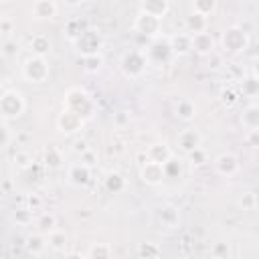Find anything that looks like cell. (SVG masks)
<instances>
[{"label":"cell","instance_id":"19","mask_svg":"<svg viewBox=\"0 0 259 259\" xmlns=\"http://www.w3.org/2000/svg\"><path fill=\"white\" fill-rule=\"evenodd\" d=\"M45 239H47V247H49L51 251H55V253H65L67 247H69V237H67V233H65L63 229H59V227H55L53 231H49V233L45 235Z\"/></svg>","mask_w":259,"mask_h":259},{"label":"cell","instance_id":"17","mask_svg":"<svg viewBox=\"0 0 259 259\" xmlns=\"http://www.w3.org/2000/svg\"><path fill=\"white\" fill-rule=\"evenodd\" d=\"M168 42H170L172 57H186V55L192 51L190 32H176V34L168 36Z\"/></svg>","mask_w":259,"mask_h":259},{"label":"cell","instance_id":"52","mask_svg":"<svg viewBox=\"0 0 259 259\" xmlns=\"http://www.w3.org/2000/svg\"><path fill=\"white\" fill-rule=\"evenodd\" d=\"M65 4H69V6H81L83 0H65Z\"/></svg>","mask_w":259,"mask_h":259},{"label":"cell","instance_id":"13","mask_svg":"<svg viewBox=\"0 0 259 259\" xmlns=\"http://www.w3.org/2000/svg\"><path fill=\"white\" fill-rule=\"evenodd\" d=\"M140 180L146 184V186H160L166 176H164V168L162 164L158 162H152V160H146L140 168Z\"/></svg>","mask_w":259,"mask_h":259},{"label":"cell","instance_id":"46","mask_svg":"<svg viewBox=\"0 0 259 259\" xmlns=\"http://www.w3.org/2000/svg\"><path fill=\"white\" fill-rule=\"evenodd\" d=\"M26 206H28L32 212H36V210L42 208V198H40L38 194H28V196H26Z\"/></svg>","mask_w":259,"mask_h":259},{"label":"cell","instance_id":"8","mask_svg":"<svg viewBox=\"0 0 259 259\" xmlns=\"http://www.w3.org/2000/svg\"><path fill=\"white\" fill-rule=\"evenodd\" d=\"M75 47L79 51L81 57L85 55H95V53H101L103 49V38L99 32L91 30V28H85L77 38H75Z\"/></svg>","mask_w":259,"mask_h":259},{"label":"cell","instance_id":"34","mask_svg":"<svg viewBox=\"0 0 259 259\" xmlns=\"http://www.w3.org/2000/svg\"><path fill=\"white\" fill-rule=\"evenodd\" d=\"M239 206L245 212H255L257 210V194H255V190H245L239 196Z\"/></svg>","mask_w":259,"mask_h":259},{"label":"cell","instance_id":"36","mask_svg":"<svg viewBox=\"0 0 259 259\" xmlns=\"http://www.w3.org/2000/svg\"><path fill=\"white\" fill-rule=\"evenodd\" d=\"M20 53V47H18V42L14 40V38H4L2 42H0V57H4V59H14L16 55Z\"/></svg>","mask_w":259,"mask_h":259},{"label":"cell","instance_id":"50","mask_svg":"<svg viewBox=\"0 0 259 259\" xmlns=\"http://www.w3.org/2000/svg\"><path fill=\"white\" fill-rule=\"evenodd\" d=\"M221 65H223V57L217 55V51L210 53V55H208V67H210V69H219Z\"/></svg>","mask_w":259,"mask_h":259},{"label":"cell","instance_id":"49","mask_svg":"<svg viewBox=\"0 0 259 259\" xmlns=\"http://www.w3.org/2000/svg\"><path fill=\"white\" fill-rule=\"evenodd\" d=\"M81 162H83V164H87V166L91 168V166L97 162V154H95V152L89 148V150H85V152L81 154Z\"/></svg>","mask_w":259,"mask_h":259},{"label":"cell","instance_id":"47","mask_svg":"<svg viewBox=\"0 0 259 259\" xmlns=\"http://www.w3.org/2000/svg\"><path fill=\"white\" fill-rule=\"evenodd\" d=\"M227 69H229V75H231V79H233V81H241V79L245 77V69H241L237 63L227 65Z\"/></svg>","mask_w":259,"mask_h":259},{"label":"cell","instance_id":"23","mask_svg":"<svg viewBox=\"0 0 259 259\" xmlns=\"http://www.w3.org/2000/svg\"><path fill=\"white\" fill-rule=\"evenodd\" d=\"M241 123L243 127L249 132V130H257L259 127V105L255 101L247 103L241 111Z\"/></svg>","mask_w":259,"mask_h":259},{"label":"cell","instance_id":"20","mask_svg":"<svg viewBox=\"0 0 259 259\" xmlns=\"http://www.w3.org/2000/svg\"><path fill=\"white\" fill-rule=\"evenodd\" d=\"M172 154L174 152L166 142H154L146 148V160H152V162H158V164H164Z\"/></svg>","mask_w":259,"mask_h":259},{"label":"cell","instance_id":"24","mask_svg":"<svg viewBox=\"0 0 259 259\" xmlns=\"http://www.w3.org/2000/svg\"><path fill=\"white\" fill-rule=\"evenodd\" d=\"M53 49V42L47 34H34L30 40H28V51L30 55H38V57H47Z\"/></svg>","mask_w":259,"mask_h":259},{"label":"cell","instance_id":"14","mask_svg":"<svg viewBox=\"0 0 259 259\" xmlns=\"http://www.w3.org/2000/svg\"><path fill=\"white\" fill-rule=\"evenodd\" d=\"M67 182L73 188H85L91 182V168L87 164H83V162L71 164L69 170H67Z\"/></svg>","mask_w":259,"mask_h":259},{"label":"cell","instance_id":"16","mask_svg":"<svg viewBox=\"0 0 259 259\" xmlns=\"http://www.w3.org/2000/svg\"><path fill=\"white\" fill-rule=\"evenodd\" d=\"M57 12H59L57 0H34L32 8H30V14L36 20H53L57 16Z\"/></svg>","mask_w":259,"mask_h":259},{"label":"cell","instance_id":"43","mask_svg":"<svg viewBox=\"0 0 259 259\" xmlns=\"http://www.w3.org/2000/svg\"><path fill=\"white\" fill-rule=\"evenodd\" d=\"M186 156H188V162H190L192 166H200V164L206 162V154H204L202 148H196V150H192V152L186 154Z\"/></svg>","mask_w":259,"mask_h":259},{"label":"cell","instance_id":"7","mask_svg":"<svg viewBox=\"0 0 259 259\" xmlns=\"http://www.w3.org/2000/svg\"><path fill=\"white\" fill-rule=\"evenodd\" d=\"M134 30L138 34H142V36L156 38L162 32V20L156 18V16H152V14H146V12H140L138 10V14L134 18Z\"/></svg>","mask_w":259,"mask_h":259},{"label":"cell","instance_id":"38","mask_svg":"<svg viewBox=\"0 0 259 259\" xmlns=\"http://www.w3.org/2000/svg\"><path fill=\"white\" fill-rule=\"evenodd\" d=\"M12 162H14V166H16V168L26 170V168H30V166H32V156H30L26 150H18V152L12 156Z\"/></svg>","mask_w":259,"mask_h":259},{"label":"cell","instance_id":"11","mask_svg":"<svg viewBox=\"0 0 259 259\" xmlns=\"http://www.w3.org/2000/svg\"><path fill=\"white\" fill-rule=\"evenodd\" d=\"M214 170L223 178H233V176L239 174L241 162H239V158L233 152H223V154H219L214 158Z\"/></svg>","mask_w":259,"mask_h":259},{"label":"cell","instance_id":"41","mask_svg":"<svg viewBox=\"0 0 259 259\" xmlns=\"http://www.w3.org/2000/svg\"><path fill=\"white\" fill-rule=\"evenodd\" d=\"M210 255L212 257H217V259H227L229 255H231V249H229V243H214L212 247H210Z\"/></svg>","mask_w":259,"mask_h":259},{"label":"cell","instance_id":"26","mask_svg":"<svg viewBox=\"0 0 259 259\" xmlns=\"http://www.w3.org/2000/svg\"><path fill=\"white\" fill-rule=\"evenodd\" d=\"M204 30H208V16L192 10L186 16V32L196 34V32H204Z\"/></svg>","mask_w":259,"mask_h":259},{"label":"cell","instance_id":"53","mask_svg":"<svg viewBox=\"0 0 259 259\" xmlns=\"http://www.w3.org/2000/svg\"><path fill=\"white\" fill-rule=\"evenodd\" d=\"M0 2H2V0H0Z\"/></svg>","mask_w":259,"mask_h":259},{"label":"cell","instance_id":"33","mask_svg":"<svg viewBox=\"0 0 259 259\" xmlns=\"http://www.w3.org/2000/svg\"><path fill=\"white\" fill-rule=\"evenodd\" d=\"M162 168H164V176L166 178H178L180 174H182V164H180V158H176L174 154L162 164Z\"/></svg>","mask_w":259,"mask_h":259},{"label":"cell","instance_id":"29","mask_svg":"<svg viewBox=\"0 0 259 259\" xmlns=\"http://www.w3.org/2000/svg\"><path fill=\"white\" fill-rule=\"evenodd\" d=\"M113 255V249L109 243H91L89 249L83 253V257H89V259H107Z\"/></svg>","mask_w":259,"mask_h":259},{"label":"cell","instance_id":"35","mask_svg":"<svg viewBox=\"0 0 259 259\" xmlns=\"http://www.w3.org/2000/svg\"><path fill=\"white\" fill-rule=\"evenodd\" d=\"M138 257H146V259H154V257H160L162 255V249L156 245V243H150V241H146V243H140L138 245Z\"/></svg>","mask_w":259,"mask_h":259},{"label":"cell","instance_id":"6","mask_svg":"<svg viewBox=\"0 0 259 259\" xmlns=\"http://www.w3.org/2000/svg\"><path fill=\"white\" fill-rule=\"evenodd\" d=\"M55 125H57V130H59L61 134H65V136H75V134H79V132L85 127V119H83L79 113H75V111L63 107V111L57 115Z\"/></svg>","mask_w":259,"mask_h":259},{"label":"cell","instance_id":"25","mask_svg":"<svg viewBox=\"0 0 259 259\" xmlns=\"http://www.w3.org/2000/svg\"><path fill=\"white\" fill-rule=\"evenodd\" d=\"M125 186H127V180L119 172H107L105 178H103V188L109 194H119V192L125 190Z\"/></svg>","mask_w":259,"mask_h":259},{"label":"cell","instance_id":"44","mask_svg":"<svg viewBox=\"0 0 259 259\" xmlns=\"http://www.w3.org/2000/svg\"><path fill=\"white\" fill-rule=\"evenodd\" d=\"M10 140H12V132H10L8 123L0 121V148H6L10 144Z\"/></svg>","mask_w":259,"mask_h":259},{"label":"cell","instance_id":"39","mask_svg":"<svg viewBox=\"0 0 259 259\" xmlns=\"http://www.w3.org/2000/svg\"><path fill=\"white\" fill-rule=\"evenodd\" d=\"M14 223H16L18 227H28V225H32V210H30L28 206L18 208V210L14 212Z\"/></svg>","mask_w":259,"mask_h":259},{"label":"cell","instance_id":"4","mask_svg":"<svg viewBox=\"0 0 259 259\" xmlns=\"http://www.w3.org/2000/svg\"><path fill=\"white\" fill-rule=\"evenodd\" d=\"M148 65H150V61L146 57V51H138V49L125 51L119 59V69L125 79H140L146 73Z\"/></svg>","mask_w":259,"mask_h":259},{"label":"cell","instance_id":"28","mask_svg":"<svg viewBox=\"0 0 259 259\" xmlns=\"http://www.w3.org/2000/svg\"><path fill=\"white\" fill-rule=\"evenodd\" d=\"M57 214L55 212H51V210H45V212H40L36 219H34V227H36V231L38 233H42V235H47L49 231H53L55 227H57Z\"/></svg>","mask_w":259,"mask_h":259},{"label":"cell","instance_id":"9","mask_svg":"<svg viewBox=\"0 0 259 259\" xmlns=\"http://www.w3.org/2000/svg\"><path fill=\"white\" fill-rule=\"evenodd\" d=\"M154 217H156L158 225H160L162 229H166V231H174V229H178V225H180V210H178V206L172 204V202H166V204L158 206L156 212H154Z\"/></svg>","mask_w":259,"mask_h":259},{"label":"cell","instance_id":"2","mask_svg":"<svg viewBox=\"0 0 259 259\" xmlns=\"http://www.w3.org/2000/svg\"><path fill=\"white\" fill-rule=\"evenodd\" d=\"M63 105L75 113H79L83 119H89L93 117L95 113V103L91 99V95L87 91H83L81 87H69L65 91V99H63Z\"/></svg>","mask_w":259,"mask_h":259},{"label":"cell","instance_id":"45","mask_svg":"<svg viewBox=\"0 0 259 259\" xmlns=\"http://www.w3.org/2000/svg\"><path fill=\"white\" fill-rule=\"evenodd\" d=\"M71 150H73L77 156H81L85 150H89V142H87L85 138H77V140H73V144H71Z\"/></svg>","mask_w":259,"mask_h":259},{"label":"cell","instance_id":"12","mask_svg":"<svg viewBox=\"0 0 259 259\" xmlns=\"http://www.w3.org/2000/svg\"><path fill=\"white\" fill-rule=\"evenodd\" d=\"M146 57L150 63H168V59L172 57V51H170V42H168V36H156L152 38V45L146 49Z\"/></svg>","mask_w":259,"mask_h":259},{"label":"cell","instance_id":"37","mask_svg":"<svg viewBox=\"0 0 259 259\" xmlns=\"http://www.w3.org/2000/svg\"><path fill=\"white\" fill-rule=\"evenodd\" d=\"M192 10L210 16L217 10V0H192Z\"/></svg>","mask_w":259,"mask_h":259},{"label":"cell","instance_id":"51","mask_svg":"<svg viewBox=\"0 0 259 259\" xmlns=\"http://www.w3.org/2000/svg\"><path fill=\"white\" fill-rule=\"evenodd\" d=\"M247 142H249V146H251V148H255V146H257V130H249Z\"/></svg>","mask_w":259,"mask_h":259},{"label":"cell","instance_id":"1","mask_svg":"<svg viewBox=\"0 0 259 259\" xmlns=\"http://www.w3.org/2000/svg\"><path fill=\"white\" fill-rule=\"evenodd\" d=\"M24 109H26V99L20 89L8 87L0 93V117L4 121L18 119L24 113Z\"/></svg>","mask_w":259,"mask_h":259},{"label":"cell","instance_id":"32","mask_svg":"<svg viewBox=\"0 0 259 259\" xmlns=\"http://www.w3.org/2000/svg\"><path fill=\"white\" fill-rule=\"evenodd\" d=\"M83 69H85V73L97 75V73L103 69V55H101V53L85 55V57H83Z\"/></svg>","mask_w":259,"mask_h":259},{"label":"cell","instance_id":"48","mask_svg":"<svg viewBox=\"0 0 259 259\" xmlns=\"http://www.w3.org/2000/svg\"><path fill=\"white\" fill-rule=\"evenodd\" d=\"M130 119H132V117H130V113H127V111H117V113L113 115V121H115V125H117V127L127 125V123H130Z\"/></svg>","mask_w":259,"mask_h":259},{"label":"cell","instance_id":"27","mask_svg":"<svg viewBox=\"0 0 259 259\" xmlns=\"http://www.w3.org/2000/svg\"><path fill=\"white\" fill-rule=\"evenodd\" d=\"M239 85H241V93H243L245 97H249L251 101L259 95V79H257V75H255V73L245 75V77L239 81Z\"/></svg>","mask_w":259,"mask_h":259},{"label":"cell","instance_id":"18","mask_svg":"<svg viewBox=\"0 0 259 259\" xmlns=\"http://www.w3.org/2000/svg\"><path fill=\"white\" fill-rule=\"evenodd\" d=\"M138 8L140 12H146V14H152L164 20V16L170 12V0H140Z\"/></svg>","mask_w":259,"mask_h":259},{"label":"cell","instance_id":"31","mask_svg":"<svg viewBox=\"0 0 259 259\" xmlns=\"http://www.w3.org/2000/svg\"><path fill=\"white\" fill-rule=\"evenodd\" d=\"M87 28V24H85V20H81V18H71V20H67V24H65V36L71 40V42H75V38L83 32Z\"/></svg>","mask_w":259,"mask_h":259},{"label":"cell","instance_id":"15","mask_svg":"<svg viewBox=\"0 0 259 259\" xmlns=\"http://www.w3.org/2000/svg\"><path fill=\"white\" fill-rule=\"evenodd\" d=\"M190 42H192V51L200 57H208L210 53H214V47H217V40L208 30L190 34Z\"/></svg>","mask_w":259,"mask_h":259},{"label":"cell","instance_id":"10","mask_svg":"<svg viewBox=\"0 0 259 259\" xmlns=\"http://www.w3.org/2000/svg\"><path fill=\"white\" fill-rule=\"evenodd\" d=\"M176 146L182 154H190L196 148H202V134L196 127H184L176 134Z\"/></svg>","mask_w":259,"mask_h":259},{"label":"cell","instance_id":"22","mask_svg":"<svg viewBox=\"0 0 259 259\" xmlns=\"http://www.w3.org/2000/svg\"><path fill=\"white\" fill-rule=\"evenodd\" d=\"M24 249H26V253H30V255H34V257L42 255V253L47 251V239H45V235L38 233V231L26 235V239H24Z\"/></svg>","mask_w":259,"mask_h":259},{"label":"cell","instance_id":"42","mask_svg":"<svg viewBox=\"0 0 259 259\" xmlns=\"http://www.w3.org/2000/svg\"><path fill=\"white\" fill-rule=\"evenodd\" d=\"M14 28H16L14 18H10V16H0V34L10 36V34L14 32Z\"/></svg>","mask_w":259,"mask_h":259},{"label":"cell","instance_id":"5","mask_svg":"<svg viewBox=\"0 0 259 259\" xmlns=\"http://www.w3.org/2000/svg\"><path fill=\"white\" fill-rule=\"evenodd\" d=\"M221 47L225 53L229 55H239V53H245L249 49V34L245 28L233 24V26H227L221 34Z\"/></svg>","mask_w":259,"mask_h":259},{"label":"cell","instance_id":"21","mask_svg":"<svg viewBox=\"0 0 259 259\" xmlns=\"http://www.w3.org/2000/svg\"><path fill=\"white\" fill-rule=\"evenodd\" d=\"M174 113H176V117L180 121L190 123L196 117V103L192 99H188V97H182V99H178V103L174 107Z\"/></svg>","mask_w":259,"mask_h":259},{"label":"cell","instance_id":"3","mask_svg":"<svg viewBox=\"0 0 259 259\" xmlns=\"http://www.w3.org/2000/svg\"><path fill=\"white\" fill-rule=\"evenodd\" d=\"M51 77V65L47 61V57H38V55H30L24 63H22V79L30 85H40L47 83Z\"/></svg>","mask_w":259,"mask_h":259},{"label":"cell","instance_id":"30","mask_svg":"<svg viewBox=\"0 0 259 259\" xmlns=\"http://www.w3.org/2000/svg\"><path fill=\"white\" fill-rule=\"evenodd\" d=\"M42 162H45V166H47L49 170H57V168L63 164V154H61V150L55 148V146H49V148L45 150Z\"/></svg>","mask_w":259,"mask_h":259},{"label":"cell","instance_id":"40","mask_svg":"<svg viewBox=\"0 0 259 259\" xmlns=\"http://www.w3.org/2000/svg\"><path fill=\"white\" fill-rule=\"evenodd\" d=\"M237 99H239V95H237V91H235L233 87H225V89H221V101H223V105L231 107V105L237 103Z\"/></svg>","mask_w":259,"mask_h":259}]
</instances>
